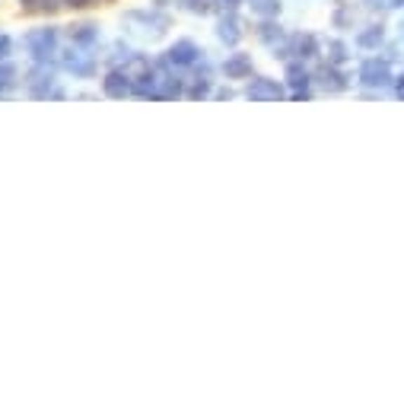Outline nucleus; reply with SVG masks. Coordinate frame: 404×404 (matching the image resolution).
Segmentation results:
<instances>
[{
	"mask_svg": "<svg viewBox=\"0 0 404 404\" xmlns=\"http://www.w3.org/2000/svg\"><path fill=\"white\" fill-rule=\"evenodd\" d=\"M22 4H35V0H22Z\"/></svg>",
	"mask_w": 404,
	"mask_h": 404,
	"instance_id": "nucleus-24",
	"label": "nucleus"
},
{
	"mask_svg": "<svg viewBox=\"0 0 404 404\" xmlns=\"http://www.w3.org/2000/svg\"><path fill=\"white\" fill-rule=\"evenodd\" d=\"M248 4H252V10L261 13V16H274L277 13V0H248Z\"/></svg>",
	"mask_w": 404,
	"mask_h": 404,
	"instance_id": "nucleus-15",
	"label": "nucleus"
},
{
	"mask_svg": "<svg viewBox=\"0 0 404 404\" xmlns=\"http://www.w3.org/2000/svg\"><path fill=\"white\" fill-rule=\"evenodd\" d=\"M29 89H32L35 99H48V96H58L55 93V74L48 67H35L29 74Z\"/></svg>",
	"mask_w": 404,
	"mask_h": 404,
	"instance_id": "nucleus-5",
	"label": "nucleus"
},
{
	"mask_svg": "<svg viewBox=\"0 0 404 404\" xmlns=\"http://www.w3.org/2000/svg\"><path fill=\"white\" fill-rule=\"evenodd\" d=\"M379 39H382V29H372V32H363V35H360V45H376Z\"/></svg>",
	"mask_w": 404,
	"mask_h": 404,
	"instance_id": "nucleus-18",
	"label": "nucleus"
},
{
	"mask_svg": "<svg viewBox=\"0 0 404 404\" xmlns=\"http://www.w3.org/2000/svg\"><path fill=\"white\" fill-rule=\"evenodd\" d=\"M245 96L252 102H277V99H283V86L277 80H267V76H255V80H248Z\"/></svg>",
	"mask_w": 404,
	"mask_h": 404,
	"instance_id": "nucleus-2",
	"label": "nucleus"
},
{
	"mask_svg": "<svg viewBox=\"0 0 404 404\" xmlns=\"http://www.w3.org/2000/svg\"><path fill=\"white\" fill-rule=\"evenodd\" d=\"M102 89H105V96H112V99H124L134 89V83L128 80V74H124L121 67L118 70H112L109 76H105V83H102Z\"/></svg>",
	"mask_w": 404,
	"mask_h": 404,
	"instance_id": "nucleus-8",
	"label": "nucleus"
},
{
	"mask_svg": "<svg viewBox=\"0 0 404 404\" xmlns=\"http://www.w3.org/2000/svg\"><path fill=\"white\" fill-rule=\"evenodd\" d=\"M10 48H13V41L7 39V35L0 32V61H7V55H10Z\"/></svg>",
	"mask_w": 404,
	"mask_h": 404,
	"instance_id": "nucleus-19",
	"label": "nucleus"
},
{
	"mask_svg": "<svg viewBox=\"0 0 404 404\" xmlns=\"http://www.w3.org/2000/svg\"><path fill=\"white\" fill-rule=\"evenodd\" d=\"M210 4H213V0H178V7L191 10V13H207V10H210Z\"/></svg>",
	"mask_w": 404,
	"mask_h": 404,
	"instance_id": "nucleus-16",
	"label": "nucleus"
},
{
	"mask_svg": "<svg viewBox=\"0 0 404 404\" xmlns=\"http://www.w3.org/2000/svg\"><path fill=\"white\" fill-rule=\"evenodd\" d=\"M223 74H227V80H248V76H252V58L242 55V51L229 55L227 61H223Z\"/></svg>",
	"mask_w": 404,
	"mask_h": 404,
	"instance_id": "nucleus-6",
	"label": "nucleus"
},
{
	"mask_svg": "<svg viewBox=\"0 0 404 404\" xmlns=\"http://www.w3.org/2000/svg\"><path fill=\"white\" fill-rule=\"evenodd\" d=\"M204 55V51L194 45V41H175L169 51H166V64L169 67H191V64H198V58Z\"/></svg>",
	"mask_w": 404,
	"mask_h": 404,
	"instance_id": "nucleus-3",
	"label": "nucleus"
},
{
	"mask_svg": "<svg viewBox=\"0 0 404 404\" xmlns=\"http://www.w3.org/2000/svg\"><path fill=\"white\" fill-rule=\"evenodd\" d=\"M13 76H16V70L10 67V64H0V89L13 86Z\"/></svg>",
	"mask_w": 404,
	"mask_h": 404,
	"instance_id": "nucleus-17",
	"label": "nucleus"
},
{
	"mask_svg": "<svg viewBox=\"0 0 404 404\" xmlns=\"http://www.w3.org/2000/svg\"><path fill=\"white\" fill-rule=\"evenodd\" d=\"M331 58H335V61H341V58H344V48H341V45H331Z\"/></svg>",
	"mask_w": 404,
	"mask_h": 404,
	"instance_id": "nucleus-21",
	"label": "nucleus"
},
{
	"mask_svg": "<svg viewBox=\"0 0 404 404\" xmlns=\"http://www.w3.org/2000/svg\"><path fill=\"white\" fill-rule=\"evenodd\" d=\"M217 35H220V41H227V45H236V41L242 39V26H239V20H236L233 13H227L223 20H220Z\"/></svg>",
	"mask_w": 404,
	"mask_h": 404,
	"instance_id": "nucleus-10",
	"label": "nucleus"
},
{
	"mask_svg": "<svg viewBox=\"0 0 404 404\" xmlns=\"http://www.w3.org/2000/svg\"><path fill=\"white\" fill-rule=\"evenodd\" d=\"M379 4H382V7H395L398 0H379Z\"/></svg>",
	"mask_w": 404,
	"mask_h": 404,
	"instance_id": "nucleus-22",
	"label": "nucleus"
},
{
	"mask_svg": "<svg viewBox=\"0 0 404 404\" xmlns=\"http://www.w3.org/2000/svg\"><path fill=\"white\" fill-rule=\"evenodd\" d=\"M64 67H67L70 74H76V76H89L93 70H96V58L86 55L83 45H74V48L64 55Z\"/></svg>",
	"mask_w": 404,
	"mask_h": 404,
	"instance_id": "nucleus-4",
	"label": "nucleus"
},
{
	"mask_svg": "<svg viewBox=\"0 0 404 404\" xmlns=\"http://www.w3.org/2000/svg\"><path fill=\"white\" fill-rule=\"evenodd\" d=\"M70 41H74V45H83V48H89V45H96V41H99V29L93 26V22L70 26Z\"/></svg>",
	"mask_w": 404,
	"mask_h": 404,
	"instance_id": "nucleus-11",
	"label": "nucleus"
},
{
	"mask_svg": "<svg viewBox=\"0 0 404 404\" xmlns=\"http://www.w3.org/2000/svg\"><path fill=\"white\" fill-rule=\"evenodd\" d=\"M26 48H29V55H32L35 61H48V58L55 55V48H58V32L55 29H35V32H29Z\"/></svg>",
	"mask_w": 404,
	"mask_h": 404,
	"instance_id": "nucleus-1",
	"label": "nucleus"
},
{
	"mask_svg": "<svg viewBox=\"0 0 404 404\" xmlns=\"http://www.w3.org/2000/svg\"><path fill=\"white\" fill-rule=\"evenodd\" d=\"M213 4H217V7H223L227 13H233V10L239 7V0H213Z\"/></svg>",
	"mask_w": 404,
	"mask_h": 404,
	"instance_id": "nucleus-20",
	"label": "nucleus"
},
{
	"mask_svg": "<svg viewBox=\"0 0 404 404\" xmlns=\"http://www.w3.org/2000/svg\"><path fill=\"white\" fill-rule=\"evenodd\" d=\"M67 4H76V7H83V4H86V0H67Z\"/></svg>",
	"mask_w": 404,
	"mask_h": 404,
	"instance_id": "nucleus-23",
	"label": "nucleus"
},
{
	"mask_svg": "<svg viewBox=\"0 0 404 404\" xmlns=\"http://www.w3.org/2000/svg\"><path fill=\"white\" fill-rule=\"evenodd\" d=\"M281 51L283 55H293V58H312L316 55V39H312V35H293Z\"/></svg>",
	"mask_w": 404,
	"mask_h": 404,
	"instance_id": "nucleus-9",
	"label": "nucleus"
},
{
	"mask_svg": "<svg viewBox=\"0 0 404 404\" xmlns=\"http://www.w3.org/2000/svg\"><path fill=\"white\" fill-rule=\"evenodd\" d=\"M287 80H290V86L296 89V96H302V93H306L309 74H306V67H302V64H290V67H287Z\"/></svg>",
	"mask_w": 404,
	"mask_h": 404,
	"instance_id": "nucleus-12",
	"label": "nucleus"
},
{
	"mask_svg": "<svg viewBox=\"0 0 404 404\" xmlns=\"http://www.w3.org/2000/svg\"><path fill=\"white\" fill-rule=\"evenodd\" d=\"M258 39H261V41H267V45H277V41L283 39V29L277 26V22L264 20V22L258 26Z\"/></svg>",
	"mask_w": 404,
	"mask_h": 404,
	"instance_id": "nucleus-13",
	"label": "nucleus"
},
{
	"mask_svg": "<svg viewBox=\"0 0 404 404\" xmlns=\"http://www.w3.org/2000/svg\"><path fill=\"white\" fill-rule=\"evenodd\" d=\"M360 80H363L366 86H385V83L391 80V70L385 61H366L363 70H360Z\"/></svg>",
	"mask_w": 404,
	"mask_h": 404,
	"instance_id": "nucleus-7",
	"label": "nucleus"
},
{
	"mask_svg": "<svg viewBox=\"0 0 404 404\" xmlns=\"http://www.w3.org/2000/svg\"><path fill=\"white\" fill-rule=\"evenodd\" d=\"M207 93H210V76H207V70H204L201 76H194L191 89H188V96H191V99H204Z\"/></svg>",
	"mask_w": 404,
	"mask_h": 404,
	"instance_id": "nucleus-14",
	"label": "nucleus"
}]
</instances>
